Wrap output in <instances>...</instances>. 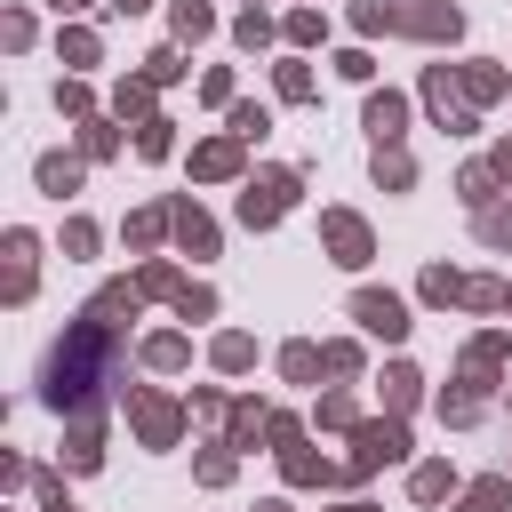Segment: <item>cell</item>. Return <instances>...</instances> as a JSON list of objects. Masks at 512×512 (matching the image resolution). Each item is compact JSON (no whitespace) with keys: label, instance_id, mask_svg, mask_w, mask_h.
<instances>
[{"label":"cell","instance_id":"obj_2","mask_svg":"<svg viewBox=\"0 0 512 512\" xmlns=\"http://www.w3.org/2000/svg\"><path fill=\"white\" fill-rule=\"evenodd\" d=\"M296 208V176L288 168H264V176H248V192H240V224L256 232V224H280Z\"/></svg>","mask_w":512,"mask_h":512},{"label":"cell","instance_id":"obj_15","mask_svg":"<svg viewBox=\"0 0 512 512\" xmlns=\"http://www.w3.org/2000/svg\"><path fill=\"white\" fill-rule=\"evenodd\" d=\"M376 184H384V192H408V184H416V160H408L400 144H376Z\"/></svg>","mask_w":512,"mask_h":512},{"label":"cell","instance_id":"obj_50","mask_svg":"<svg viewBox=\"0 0 512 512\" xmlns=\"http://www.w3.org/2000/svg\"><path fill=\"white\" fill-rule=\"evenodd\" d=\"M488 168H496V176H504V184H512V136H504V144H496V152H488Z\"/></svg>","mask_w":512,"mask_h":512},{"label":"cell","instance_id":"obj_21","mask_svg":"<svg viewBox=\"0 0 512 512\" xmlns=\"http://www.w3.org/2000/svg\"><path fill=\"white\" fill-rule=\"evenodd\" d=\"M136 288H144V296H168V304H176V296H184V272H176V264H160V256H152V264H144V272H136Z\"/></svg>","mask_w":512,"mask_h":512},{"label":"cell","instance_id":"obj_5","mask_svg":"<svg viewBox=\"0 0 512 512\" xmlns=\"http://www.w3.org/2000/svg\"><path fill=\"white\" fill-rule=\"evenodd\" d=\"M320 240H328V256H336L344 272H360V264L376 256V240H368V224H360L352 208H328V216H320Z\"/></svg>","mask_w":512,"mask_h":512},{"label":"cell","instance_id":"obj_44","mask_svg":"<svg viewBox=\"0 0 512 512\" xmlns=\"http://www.w3.org/2000/svg\"><path fill=\"white\" fill-rule=\"evenodd\" d=\"M272 120H264V104H232V136H264Z\"/></svg>","mask_w":512,"mask_h":512},{"label":"cell","instance_id":"obj_40","mask_svg":"<svg viewBox=\"0 0 512 512\" xmlns=\"http://www.w3.org/2000/svg\"><path fill=\"white\" fill-rule=\"evenodd\" d=\"M176 312H184V320H208V312H216V296H208L200 280H184V296H176Z\"/></svg>","mask_w":512,"mask_h":512},{"label":"cell","instance_id":"obj_41","mask_svg":"<svg viewBox=\"0 0 512 512\" xmlns=\"http://www.w3.org/2000/svg\"><path fill=\"white\" fill-rule=\"evenodd\" d=\"M320 32H328V24H320V16H312V8H296V16H288V40H296V48H312V40H320Z\"/></svg>","mask_w":512,"mask_h":512},{"label":"cell","instance_id":"obj_49","mask_svg":"<svg viewBox=\"0 0 512 512\" xmlns=\"http://www.w3.org/2000/svg\"><path fill=\"white\" fill-rule=\"evenodd\" d=\"M320 352H328V368H336V376H352V368H360V344H320Z\"/></svg>","mask_w":512,"mask_h":512},{"label":"cell","instance_id":"obj_42","mask_svg":"<svg viewBox=\"0 0 512 512\" xmlns=\"http://www.w3.org/2000/svg\"><path fill=\"white\" fill-rule=\"evenodd\" d=\"M280 96L304 104V96H312V72H304V64H280Z\"/></svg>","mask_w":512,"mask_h":512},{"label":"cell","instance_id":"obj_29","mask_svg":"<svg viewBox=\"0 0 512 512\" xmlns=\"http://www.w3.org/2000/svg\"><path fill=\"white\" fill-rule=\"evenodd\" d=\"M480 240L488 248H512V200H488L480 208Z\"/></svg>","mask_w":512,"mask_h":512},{"label":"cell","instance_id":"obj_25","mask_svg":"<svg viewBox=\"0 0 512 512\" xmlns=\"http://www.w3.org/2000/svg\"><path fill=\"white\" fill-rule=\"evenodd\" d=\"M456 192H464V208L480 216V208L496 200V168H464V176H456Z\"/></svg>","mask_w":512,"mask_h":512},{"label":"cell","instance_id":"obj_10","mask_svg":"<svg viewBox=\"0 0 512 512\" xmlns=\"http://www.w3.org/2000/svg\"><path fill=\"white\" fill-rule=\"evenodd\" d=\"M32 272H40V232H8V304L32 296Z\"/></svg>","mask_w":512,"mask_h":512},{"label":"cell","instance_id":"obj_17","mask_svg":"<svg viewBox=\"0 0 512 512\" xmlns=\"http://www.w3.org/2000/svg\"><path fill=\"white\" fill-rule=\"evenodd\" d=\"M504 504H512V480H504V472H488V480H472V488H464V504H456V512H504Z\"/></svg>","mask_w":512,"mask_h":512},{"label":"cell","instance_id":"obj_23","mask_svg":"<svg viewBox=\"0 0 512 512\" xmlns=\"http://www.w3.org/2000/svg\"><path fill=\"white\" fill-rule=\"evenodd\" d=\"M152 88H160V80H120L112 112H120V120H128V112H136V120H152Z\"/></svg>","mask_w":512,"mask_h":512},{"label":"cell","instance_id":"obj_31","mask_svg":"<svg viewBox=\"0 0 512 512\" xmlns=\"http://www.w3.org/2000/svg\"><path fill=\"white\" fill-rule=\"evenodd\" d=\"M424 304H464V280H456L448 264H432V272H424Z\"/></svg>","mask_w":512,"mask_h":512},{"label":"cell","instance_id":"obj_7","mask_svg":"<svg viewBox=\"0 0 512 512\" xmlns=\"http://www.w3.org/2000/svg\"><path fill=\"white\" fill-rule=\"evenodd\" d=\"M64 464H72V472H96V464H104V416H96V408L72 416V432H64Z\"/></svg>","mask_w":512,"mask_h":512},{"label":"cell","instance_id":"obj_22","mask_svg":"<svg viewBox=\"0 0 512 512\" xmlns=\"http://www.w3.org/2000/svg\"><path fill=\"white\" fill-rule=\"evenodd\" d=\"M416 392H424V376H416V368H384V400H392V416H408V408H416Z\"/></svg>","mask_w":512,"mask_h":512},{"label":"cell","instance_id":"obj_19","mask_svg":"<svg viewBox=\"0 0 512 512\" xmlns=\"http://www.w3.org/2000/svg\"><path fill=\"white\" fill-rule=\"evenodd\" d=\"M216 32V8L208 0H176V40H208Z\"/></svg>","mask_w":512,"mask_h":512},{"label":"cell","instance_id":"obj_16","mask_svg":"<svg viewBox=\"0 0 512 512\" xmlns=\"http://www.w3.org/2000/svg\"><path fill=\"white\" fill-rule=\"evenodd\" d=\"M40 192H56V200L80 192V160L72 152H40Z\"/></svg>","mask_w":512,"mask_h":512},{"label":"cell","instance_id":"obj_14","mask_svg":"<svg viewBox=\"0 0 512 512\" xmlns=\"http://www.w3.org/2000/svg\"><path fill=\"white\" fill-rule=\"evenodd\" d=\"M280 472H288L296 488H320V480H336V464H328V456H312V448H280Z\"/></svg>","mask_w":512,"mask_h":512},{"label":"cell","instance_id":"obj_37","mask_svg":"<svg viewBox=\"0 0 512 512\" xmlns=\"http://www.w3.org/2000/svg\"><path fill=\"white\" fill-rule=\"evenodd\" d=\"M168 144H176L168 120H144V128H136V152H144V160H168Z\"/></svg>","mask_w":512,"mask_h":512},{"label":"cell","instance_id":"obj_54","mask_svg":"<svg viewBox=\"0 0 512 512\" xmlns=\"http://www.w3.org/2000/svg\"><path fill=\"white\" fill-rule=\"evenodd\" d=\"M344 512H368V504H344Z\"/></svg>","mask_w":512,"mask_h":512},{"label":"cell","instance_id":"obj_34","mask_svg":"<svg viewBox=\"0 0 512 512\" xmlns=\"http://www.w3.org/2000/svg\"><path fill=\"white\" fill-rule=\"evenodd\" d=\"M56 56H64V64H96V32H80V24L56 32Z\"/></svg>","mask_w":512,"mask_h":512},{"label":"cell","instance_id":"obj_52","mask_svg":"<svg viewBox=\"0 0 512 512\" xmlns=\"http://www.w3.org/2000/svg\"><path fill=\"white\" fill-rule=\"evenodd\" d=\"M48 8H56V16H80V8H88V0H48Z\"/></svg>","mask_w":512,"mask_h":512},{"label":"cell","instance_id":"obj_39","mask_svg":"<svg viewBox=\"0 0 512 512\" xmlns=\"http://www.w3.org/2000/svg\"><path fill=\"white\" fill-rule=\"evenodd\" d=\"M96 248V224L88 216H64V256H88Z\"/></svg>","mask_w":512,"mask_h":512},{"label":"cell","instance_id":"obj_47","mask_svg":"<svg viewBox=\"0 0 512 512\" xmlns=\"http://www.w3.org/2000/svg\"><path fill=\"white\" fill-rule=\"evenodd\" d=\"M0 40H8V48H32V16H24V8H16V16H8V24H0Z\"/></svg>","mask_w":512,"mask_h":512},{"label":"cell","instance_id":"obj_53","mask_svg":"<svg viewBox=\"0 0 512 512\" xmlns=\"http://www.w3.org/2000/svg\"><path fill=\"white\" fill-rule=\"evenodd\" d=\"M256 512H288V504H256Z\"/></svg>","mask_w":512,"mask_h":512},{"label":"cell","instance_id":"obj_6","mask_svg":"<svg viewBox=\"0 0 512 512\" xmlns=\"http://www.w3.org/2000/svg\"><path fill=\"white\" fill-rule=\"evenodd\" d=\"M352 320H360L368 336H384V344L408 336V304H400L392 288H360V296H352Z\"/></svg>","mask_w":512,"mask_h":512},{"label":"cell","instance_id":"obj_20","mask_svg":"<svg viewBox=\"0 0 512 512\" xmlns=\"http://www.w3.org/2000/svg\"><path fill=\"white\" fill-rule=\"evenodd\" d=\"M160 232H176V216H168V208H136V216H128V248H152Z\"/></svg>","mask_w":512,"mask_h":512},{"label":"cell","instance_id":"obj_43","mask_svg":"<svg viewBox=\"0 0 512 512\" xmlns=\"http://www.w3.org/2000/svg\"><path fill=\"white\" fill-rule=\"evenodd\" d=\"M56 112H72V120H88V88H80V80H56Z\"/></svg>","mask_w":512,"mask_h":512},{"label":"cell","instance_id":"obj_35","mask_svg":"<svg viewBox=\"0 0 512 512\" xmlns=\"http://www.w3.org/2000/svg\"><path fill=\"white\" fill-rule=\"evenodd\" d=\"M464 96H480V104L504 96V72H496V64H464Z\"/></svg>","mask_w":512,"mask_h":512},{"label":"cell","instance_id":"obj_45","mask_svg":"<svg viewBox=\"0 0 512 512\" xmlns=\"http://www.w3.org/2000/svg\"><path fill=\"white\" fill-rule=\"evenodd\" d=\"M320 424H344V432H352V392H328V400H320Z\"/></svg>","mask_w":512,"mask_h":512},{"label":"cell","instance_id":"obj_30","mask_svg":"<svg viewBox=\"0 0 512 512\" xmlns=\"http://www.w3.org/2000/svg\"><path fill=\"white\" fill-rule=\"evenodd\" d=\"M352 24H360V32H400V8H392V0H360Z\"/></svg>","mask_w":512,"mask_h":512},{"label":"cell","instance_id":"obj_46","mask_svg":"<svg viewBox=\"0 0 512 512\" xmlns=\"http://www.w3.org/2000/svg\"><path fill=\"white\" fill-rule=\"evenodd\" d=\"M32 488H40V504H48V512H72V504H64V480H56V472H32Z\"/></svg>","mask_w":512,"mask_h":512},{"label":"cell","instance_id":"obj_3","mask_svg":"<svg viewBox=\"0 0 512 512\" xmlns=\"http://www.w3.org/2000/svg\"><path fill=\"white\" fill-rule=\"evenodd\" d=\"M128 424H136V440H144V448H176L184 408H176V400H160V392H136V384H128Z\"/></svg>","mask_w":512,"mask_h":512},{"label":"cell","instance_id":"obj_38","mask_svg":"<svg viewBox=\"0 0 512 512\" xmlns=\"http://www.w3.org/2000/svg\"><path fill=\"white\" fill-rule=\"evenodd\" d=\"M232 32H240V48H264V40H272V16H264V8H248Z\"/></svg>","mask_w":512,"mask_h":512},{"label":"cell","instance_id":"obj_33","mask_svg":"<svg viewBox=\"0 0 512 512\" xmlns=\"http://www.w3.org/2000/svg\"><path fill=\"white\" fill-rule=\"evenodd\" d=\"M200 480H208V488L232 480V440H208V448H200Z\"/></svg>","mask_w":512,"mask_h":512},{"label":"cell","instance_id":"obj_12","mask_svg":"<svg viewBox=\"0 0 512 512\" xmlns=\"http://www.w3.org/2000/svg\"><path fill=\"white\" fill-rule=\"evenodd\" d=\"M240 144H248V136H208V144L192 152V176H208V184L240 176Z\"/></svg>","mask_w":512,"mask_h":512},{"label":"cell","instance_id":"obj_4","mask_svg":"<svg viewBox=\"0 0 512 512\" xmlns=\"http://www.w3.org/2000/svg\"><path fill=\"white\" fill-rule=\"evenodd\" d=\"M408 456V424L384 416V424H352V472H376V464H400Z\"/></svg>","mask_w":512,"mask_h":512},{"label":"cell","instance_id":"obj_48","mask_svg":"<svg viewBox=\"0 0 512 512\" xmlns=\"http://www.w3.org/2000/svg\"><path fill=\"white\" fill-rule=\"evenodd\" d=\"M336 72H344V80H368L376 64H368V48H344V56H336Z\"/></svg>","mask_w":512,"mask_h":512},{"label":"cell","instance_id":"obj_28","mask_svg":"<svg viewBox=\"0 0 512 512\" xmlns=\"http://www.w3.org/2000/svg\"><path fill=\"white\" fill-rule=\"evenodd\" d=\"M408 488H416V504H440V496L456 488V472H448V464H416V480H408Z\"/></svg>","mask_w":512,"mask_h":512},{"label":"cell","instance_id":"obj_26","mask_svg":"<svg viewBox=\"0 0 512 512\" xmlns=\"http://www.w3.org/2000/svg\"><path fill=\"white\" fill-rule=\"evenodd\" d=\"M184 360H192V344H184V336H176V328H168V336H152V344H144V368H184Z\"/></svg>","mask_w":512,"mask_h":512},{"label":"cell","instance_id":"obj_24","mask_svg":"<svg viewBox=\"0 0 512 512\" xmlns=\"http://www.w3.org/2000/svg\"><path fill=\"white\" fill-rule=\"evenodd\" d=\"M80 152H88V160H112V152H120V128H112V120H80Z\"/></svg>","mask_w":512,"mask_h":512},{"label":"cell","instance_id":"obj_18","mask_svg":"<svg viewBox=\"0 0 512 512\" xmlns=\"http://www.w3.org/2000/svg\"><path fill=\"white\" fill-rule=\"evenodd\" d=\"M320 368H328V352H320V344H288V352H280V376H288V384H312Z\"/></svg>","mask_w":512,"mask_h":512},{"label":"cell","instance_id":"obj_27","mask_svg":"<svg viewBox=\"0 0 512 512\" xmlns=\"http://www.w3.org/2000/svg\"><path fill=\"white\" fill-rule=\"evenodd\" d=\"M248 360H256V344H248L240 328H224V336H216V368H224V376H240Z\"/></svg>","mask_w":512,"mask_h":512},{"label":"cell","instance_id":"obj_11","mask_svg":"<svg viewBox=\"0 0 512 512\" xmlns=\"http://www.w3.org/2000/svg\"><path fill=\"white\" fill-rule=\"evenodd\" d=\"M360 120H368V136H376V144H400V136H408V96H392V88H384V96H368V112H360Z\"/></svg>","mask_w":512,"mask_h":512},{"label":"cell","instance_id":"obj_32","mask_svg":"<svg viewBox=\"0 0 512 512\" xmlns=\"http://www.w3.org/2000/svg\"><path fill=\"white\" fill-rule=\"evenodd\" d=\"M464 304H472V312H504L512 288H504V280H464Z\"/></svg>","mask_w":512,"mask_h":512},{"label":"cell","instance_id":"obj_55","mask_svg":"<svg viewBox=\"0 0 512 512\" xmlns=\"http://www.w3.org/2000/svg\"><path fill=\"white\" fill-rule=\"evenodd\" d=\"M504 312H512V304H504Z\"/></svg>","mask_w":512,"mask_h":512},{"label":"cell","instance_id":"obj_1","mask_svg":"<svg viewBox=\"0 0 512 512\" xmlns=\"http://www.w3.org/2000/svg\"><path fill=\"white\" fill-rule=\"evenodd\" d=\"M136 296L144 288H104L72 328H64V344L48 352V376H40V400L56 408V416H88L96 408V392L112 384V360H120V328L136 320Z\"/></svg>","mask_w":512,"mask_h":512},{"label":"cell","instance_id":"obj_9","mask_svg":"<svg viewBox=\"0 0 512 512\" xmlns=\"http://www.w3.org/2000/svg\"><path fill=\"white\" fill-rule=\"evenodd\" d=\"M424 104H432V120H440V128H456V136L472 128V112L456 104V80H448V64H432V72H424Z\"/></svg>","mask_w":512,"mask_h":512},{"label":"cell","instance_id":"obj_51","mask_svg":"<svg viewBox=\"0 0 512 512\" xmlns=\"http://www.w3.org/2000/svg\"><path fill=\"white\" fill-rule=\"evenodd\" d=\"M104 8H112V16H136V8H152V0H104Z\"/></svg>","mask_w":512,"mask_h":512},{"label":"cell","instance_id":"obj_36","mask_svg":"<svg viewBox=\"0 0 512 512\" xmlns=\"http://www.w3.org/2000/svg\"><path fill=\"white\" fill-rule=\"evenodd\" d=\"M144 80H160V88L184 80V56H176V48H152V56H144Z\"/></svg>","mask_w":512,"mask_h":512},{"label":"cell","instance_id":"obj_13","mask_svg":"<svg viewBox=\"0 0 512 512\" xmlns=\"http://www.w3.org/2000/svg\"><path fill=\"white\" fill-rule=\"evenodd\" d=\"M168 216H176V240H184L192 256H216V224H208L192 200H168Z\"/></svg>","mask_w":512,"mask_h":512},{"label":"cell","instance_id":"obj_8","mask_svg":"<svg viewBox=\"0 0 512 512\" xmlns=\"http://www.w3.org/2000/svg\"><path fill=\"white\" fill-rule=\"evenodd\" d=\"M400 32H416V40H456L464 16H456L448 0H424V8H400Z\"/></svg>","mask_w":512,"mask_h":512}]
</instances>
